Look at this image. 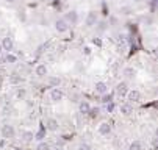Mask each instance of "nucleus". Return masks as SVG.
Segmentation results:
<instances>
[{
    "instance_id": "obj_1",
    "label": "nucleus",
    "mask_w": 158,
    "mask_h": 150,
    "mask_svg": "<svg viewBox=\"0 0 158 150\" xmlns=\"http://www.w3.org/2000/svg\"><path fill=\"white\" fill-rule=\"evenodd\" d=\"M2 138L5 141L7 139H11V138H14V128H13V125H3L2 127Z\"/></svg>"
},
{
    "instance_id": "obj_2",
    "label": "nucleus",
    "mask_w": 158,
    "mask_h": 150,
    "mask_svg": "<svg viewBox=\"0 0 158 150\" xmlns=\"http://www.w3.org/2000/svg\"><path fill=\"white\" fill-rule=\"evenodd\" d=\"M55 28H57L58 33H66L67 28H69V24H67L64 19H58V20L55 22Z\"/></svg>"
},
{
    "instance_id": "obj_3",
    "label": "nucleus",
    "mask_w": 158,
    "mask_h": 150,
    "mask_svg": "<svg viewBox=\"0 0 158 150\" xmlns=\"http://www.w3.org/2000/svg\"><path fill=\"white\" fill-rule=\"evenodd\" d=\"M64 94L61 89H58V88H53V89L50 91V100L52 102H59V100H63Z\"/></svg>"
},
{
    "instance_id": "obj_4",
    "label": "nucleus",
    "mask_w": 158,
    "mask_h": 150,
    "mask_svg": "<svg viewBox=\"0 0 158 150\" xmlns=\"http://www.w3.org/2000/svg\"><path fill=\"white\" fill-rule=\"evenodd\" d=\"M94 89H96L97 94H102V96H103V94L108 92V85H107L105 81H97L96 86H94Z\"/></svg>"
},
{
    "instance_id": "obj_5",
    "label": "nucleus",
    "mask_w": 158,
    "mask_h": 150,
    "mask_svg": "<svg viewBox=\"0 0 158 150\" xmlns=\"http://www.w3.org/2000/svg\"><path fill=\"white\" fill-rule=\"evenodd\" d=\"M99 133L102 136H108L111 133V125L110 124H107V122H103V124L99 125Z\"/></svg>"
},
{
    "instance_id": "obj_6",
    "label": "nucleus",
    "mask_w": 158,
    "mask_h": 150,
    "mask_svg": "<svg viewBox=\"0 0 158 150\" xmlns=\"http://www.w3.org/2000/svg\"><path fill=\"white\" fill-rule=\"evenodd\" d=\"M127 97H128L130 102H139V100H141V92L136 91V89H133V91L127 92Z\"/></svg>"
},
{
    "instance_id": "obj_7",
    "label": "nucleus",
    "mask_w": 158,
    "mask_h": 150,
    "mask_svg": "<svg viewBox=\"0 0 158 150\" xmlns=\"http://www.w3.org/2000/svg\"><path fill=\"white\" fill-rule=\"evenodd\" d=\"M96 22H97V14L94 13V11L88 13V17H86V27H92V25H96Z\"/></svg>"
},
{
    "instance_id": "obj_8",
    "label": "nucleus",
    "mask_w": 158,
    "mask_h": 150,
    "mask_svg": "<svg viewBox=\"0 0 158 150\" xmlns=\"http://www.w3.org/2000/svg\"><path fill=\"white\" fill-rule=\"evenodd\" d=\"M64 20H66L67 24H69V22H70V24H75V22L78 20V14L75 13V11H69V13L66 14V19H64Z\"/></svg>"
},
{
    "instance_id": "obj_9",
    "label": "nucleus",
    "mask_w": 158,
    "mask_h": 150,
    "mask_svg": "<svg viewBox=\"0 0 158 150\" xmlns=\"http://www.w3.org/2000/svg\"><path fill=\"white\" fill-rule=\"evenodd\" d=\"M2 47H3V50H11V49H13V39H11V38H9V36L3 38Z\"/></svg>"
},
{
    "instance_id": "obj_10",
    "label": "nucleus",
    "mask_w": 158,
    "mask_h": 150,
    "mask_svg": "<svg viewBox=\"0 0 158 150\" xmlns=\"http://www.w3.org/2000/svg\"><path fill=\"white\" fill-rule=\"evenodd\" d=\"M116 92H117L121 97H124L125 94L128 92V91H127V85H125V83H119V85H117V88H116Z\"/></svg>"
},
{
    "instance_id": "obj_11",
    "label": "nucleus",
    "mask_w": 158,
    "mask_h": 150,
    "mask_svg": "<svg viewBox=\"0 0 158 150\" xmlns=\"http://www.w3.org/2000/svg\"><path fill=\"white\" fill-rule=\"evenodd\" d=\"M36 75L38 77H46L47 75V67H46V66L44 64H39V66H36Z\"/></svg>"
},
{
    "instance_id": "obj_12",
    "label": "nucleus",
    "mask_w": 158,
    "mask_h": 150,
    "mask_svg": "<svg viewBox=\"0 0 158 150\" xmlns=\"http://www.w3.org/2000/svg\"><path fill=\"white\" fill-rule=\"evenodd\" d=\"M47 128L50 131H57L58 130V122L55 119H49L47 120Z\"/></svg>"
},
{
    "instance_id": "obj_13",
    "label": "nucleus",
    "mask_w": 158,
    "mask_h": 150,
    "mask_svg": "<svg viewBox=\"0 0 158 150\" xmlns=\"http://www.w3.org/2000/svg\"><path fill=\"white\" fill-rule=\"evenodd\" d=\"M78 108H80V113H83V114H88V113H89V109H91V107H89V103H88V102H81Z\"/></svg>"
},
{
    "instance_id": "obj_14",
    "label": "nucleus",
    "mask_w": 158,
    "mask_h": 150,
    "mask_svg": "<svg viewBox=\"0 0 158 150\" xmlns=\"http://www.w3.org/2000/svg\"><path fill=\"white\" fill-rule=\"evenodd\" d=\"M59 83H61V80L57 78V77H50V78H49V85H50L52 88H58Z\"/></svg>"
},
{
    "instance_id": "obj_15",
    "label": "nucleus",
    "mask_w": 158,
    "mask_h": 150,
    "mask_svg": "<svg viewBox=\"0 0 158 150\" xmlns=\"http://www.w3.org/2000/svg\"><path fill=\"white\" fill-rule=\"evenodd\" d=\"M121 113L124 116H130V114H132V107H130V105H122V107H121Z\"/></svg>"
},
{
    "instance_id": "obj_16",
    "label": "nucleus",
    "mask_w": 158,
    "mask_h": 150,
    "mask_svg": "<svg viewBox=\"0 0 158 150\" xmlns=\"http://www.w3.org/2000/svg\"><path fill=\"white\" fill-rule=\"evenodd\" d=\"M22 138H24V141L30 142V141L35 138V135H33V133H31V131H24V133H22Z\"/></svg>"
},
{
    "instance_id": "obj_17",
    "label": "nucleus",
    "mask_w": 158,
    "mask_h": 150,
    "mask_svg": "<svg viewBox=\"0 0 158 150\" xmlns=\"http://www.w3.org/2000/svg\"><path fill=\"white\" fill-rule=\"evenodd\" d=\"M102 102L103 103H111L113 102V94H103V96H102Z\"/></svg>"
},
{
    "instance_id": "obj_18",
    "label": "nucleus",
    "mask_w": 158,
    "mask_h": 150,
    "mask_svg": "<svg viewBox=\"0 0 158 150\" xmlns=\"http://www.w3.org/2000/svg\"><path fill=\"white\" fill-rule=\"evenodd\" d=\"M130 150H143V146H141L139 141H133L130 144Z\"/></svg>"
},
{
    "instance_id": "obj_19",
    "label": "nucleus",
    "mask_w": 158,
    "mask_h": 150,
    "mask_svg": "<svg viewBox=\"0 0 158 150\" xmlns=\"http://www.w3.org/2000/svg\"><path fill=\"white\" fill-rule=\"evenodd\" d=\"M124 75L128 77V78H132V77L135 75V69H133V67H127V69L124 70Z\"/></svg>"
},
{
    "instance_id": "obj_20",
    "label": "nucleus",
    "mask_w": 158,
    "mask_h": 150,
    "mask_svg": "<svg viewBox=\"0 0 158 150\" xmlns=\"http://www.w3.org/2000/svg\"><path fill=\"white\" fill-rule=\"evenodd\" d=\"M36 150H50V146H49L47 142H39V144H38V147H36Z\"/></svg>"
},
{
    "instance_id": "obj_21",
    "label": "nucleus",
    "mask_w": 158,
    "mask_h": 150,
    "mask_svg": "<svg viewBox=\"0 0 158 150\" xmlns=\"http://www.w3.org/2000/svg\"><path fill=\"white\" fill-rule=\"evenodd\" d=\"M16 59H17V58H16L14 55H11V53H8V55H7V58H5V61H7L8 64H13V63H16Z\"/></svg>"
},
{
    "instance_id": "obj_22",
    "label": "nucleus",
    "mask_w": 158,
    "mask_h": 150,
    "mask_svg": "<svg viewBox=\"0 0 158 150\" xmlns=\"http://www.w3.org/2000/svg\"><path fill=\"white\" fill-rule=\"evenodd\" d=\"M89 114L92 116V117H96V116L99 114V108H91L89 109Z\"/></svg>"
},
{
    "instance_id": "obj_23",
    "label": "nucleus",
    "mask_w": 158,
    "mask_h": 150,
    "mask_svg": "<svg viewBox=\"0 0 158 150\" xmlns=\"http://www.w3.org/2000/svg\"><path fill=\"white\" fill-rule=\"evenodd\" d=\"M107 111H108V113H113V111H114V103L111 102V103H107Z\"/></svg>"
},
{
    "instance_id": "obj_24",
    "label": "nucleus",
    "mask_w": 158,
    "mask_h": 150,
    "mask_svg": "<svg viewBox=\"0 0 158 150\" xmlns=\"http://www.w3.org/2000/svg\"><path fill=\"white\" fill-rule=\"evenodd\" d=\"M78 150H91V147L88 146V144H80V146H78Z\"/></svg>"
},
{
    "instance_id": "obj_25",
    "label": "nucleus",
    "mask_w": 158,
    "mask_h": 150,
    "mask_svg": "<svg viewBox=\"0 0 158 150\" xmlns=\"http://www.w3.org/2000/svg\"><path fill=\"white\" fill-rule=\"evenodd\" d=\"M92 44H96V46H102V41L99 39V38H94V39H92Z\"/></svg>"
},
{
    "instance_id": "obj_26",
    "label": "nucleus",
    "mask_w": 158,
    "mask_h": 150,
    "mask_svg": "<svg viewBox=\"0 0 158 150\" xmlns=\"http://www.w3.org/2000/svg\"><path fill=\"white\" fill-rule=\"evenodd\" d=\"M83 50H85V55H91V49L89 47H85Z\"/></svg>"
},
{
    "instance_id": "obj_27",
    "label": "nucleus",
    "mask_w": 158,
    "mask_h": 150,
    "mask_svg": "<svg viewBox=\"0 0 158 150\" xmlns=\"http://www.w3.org/2000/svg\"><path fill=\"white\" fill-rule=\"evenodd\" d=\"M42 136H44V133H42V131H41V133H38V139H39V141L42 139Z\"/></svg>"
},
{
    "instance_id": "obj_28",
    "label": "nucleus",
    "mask_w": 158,
    "mask_h": 150,
    "mask_svg": "<svg viewBox=\"0 0 158 150\" xmlns=\"http://www.w3.org/2000/svg\"><path fill=\"white\" fill-rule=\"evenodd\" d=\"M3 146H5V139H3V141H0V149H2Z\"/></svg>"
},
{
    "instance_id": "obj_29",
    "label": "nucleus",
    "mask_w": 158,
    "mask_h": 150,
    "mask_svg": "<svg viewBox=\"0 0 158 150\" xmlns=\"http://www.w3.org/2000/svg\"><path fill=\"white\" fill-rule=\"evenodd\" d=\"M5 2H8V3H13V2H14V0H5Z\"/></svg>"
},
{
    "instance_id": "obj_30",
    "label": "nucleus",
    "mask_w": 158,
    "mask_h": 150,
    "mask_svg": "<svg viewBox=\"0 0 158 150\" xmlns=\"http://www.w3.org/2000/svg\"><path fill=\"white\" fill-rule=\"evenodd\" d=\"M53 150H63V149H59V147H57V149H53Z\"/></svg>"
}]
</instances>
